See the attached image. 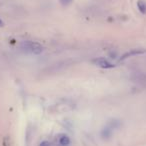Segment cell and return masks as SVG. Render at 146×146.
Segmentation results:
<instances>
[{"mask_svg":"<svg viewBox=\"0 0 146 146\" xmlns=\"http://www.w3.org/2000/svg\"><path fill=\"white\" fill-rule=\"evenodd\" d=\"M137 7H138V10L142 14H146V1H144V0H138Z\"/></svg>","mask_w":146,"mask_h":146,"instance_id":"cell-5","label":"cell"},{"mask_svg":"<svg viewBox=\"0 0 146 146\" xmlns=\"http://www.w3.org/2000/svg\"><path fill=\"white\" fill-rule=\"evenodd\" d=\"M146 51L144 50V49H131L130 51H128V52L124 53L123 55H122V57L120 58L119 61L121 60H124V59L128 58V57H131V56H135V55H140V54H143V53H145Z\"/></svg>","mask_w":146,"mask_h":146,"instance_id":"cell-3","label":"cell"},{"mask_svg":"<svg viewBox=\"0 0 146 146\" xmlns=\"http://www.w3.org/2000/svg\"><path fill=\"white\" fill-rule=\"evenodd\" d=\"M93 63L97 67H100V68H103V69H110V68H113L114 67V64H112L111 62H109V61L105 58L94 59Z\"/></svg>","mask_w":146,"mask_h":146,"instance_id":"cell-2","label":"cell"},{"mask_svg":"<svg viewBox=\"0 0 146 146\" xmlns=\"http://www.w3.org/2000/svg\"><path fill=\"white\" fill-rule=\"evenodd\" d=\"M39 146H52V144H51L49 141H46V140H45V141L41 142L40 145H39Z\"/></svg>","mask_w":146,"mask_h":146,"instance_id":"cell-7","label":"cell"},{"mask_svg":"<svg viewBox=\"0 0 146 146\" xmlns=\"http://www.w3.org/2000/svg\"><path fill=\"white\" fill-rule=\"evenodd\" d=\"M58 141L61 146H68L70 144V138L65 134H61V135H59Z\"/></svg>","mask_w":146,"mask_h":146,"instance_id":"cell-4","label":"cell"},{"mask_svg":"<svg viewBox=\"0 0 146 146\" xmlns=\"http://www.w3.org/2000/svg\"><path fill=\"white\" fill-rule=\"evenodd\" d=\"M73 0H60V3L63 5V6H66V5H69Z\"/></svg>","mask_w":146,"mask_h":146,"instance_id":"cell-6","label":"cell"},{"mask_svg":"<svg viewBox=\"0 0 146 146\" xmlns=\"http://www.w3.org/2000/svg\"><path fill=\"white\" fill-rule=\"evenodd\" d=\"M2 24H3V22L1 20H0V26H2Z\"/></svg>","mask_w":146,"mask_h":146,"instance_id":"cell-8","label":"cell"},{"mask_svg":"<svg viewBox=\"0 0 146 146\" xmlns=\"http://www.w3.org/2000/svg\"><path fill=\"white\" fill-rule=\"evenodd\" d=\"M21 48L26 52L32 53L35 55L41 54L43 51L42 45L38 42H35V41H23L21 44Z\"/></svg>","mask_w":146,"mask_h":146,"instance_id":"cell-1","label":"cell"}]
</instances>
